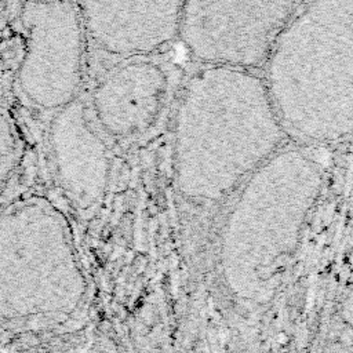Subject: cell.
I'll use <instances>...</instances> for the list:
<instances>
[{"label": "cell", "mask_w": 353, "mask_h": 353, "mask_svg": "<svg viewBox=\"0 0 353 353\" xmlns=\"http://www.w3.org/2000/svg\"><path fill=\"white\" fill-rule=\"evenodd\" d=\"M330 149L285 146L259 167L228 219L223 266L230 285L265 291L290 263L305 225L324 196Z\"/></svg>", "instance_id": "obj_2"}, {"label": "cell", "mask_w": 353, "mask_h": 353, "mask_svg": "<svg viewBox=\"0 0 353 353\" xmlns=\"http://www.w3.org/2000/svg\"><path fill=\"white\" fill-rule=\"evenodd\" d=\"M167 94V76L152 61H131L105 76L92 92L99 124L114 137L146 131L156 121Z\"/></svg>", "instance_id": "obj_8"}, {"label": "cell", "mask_w": 353, "mask_h": 353, "mask_svg": "<svg viewBox=\"0 0 353 353\" xmlns=\"http://www.w3.org/2000/svg\"><path fill=\"white\" fill-rule=\"evenodd\" d=\"M185 97L201 109L183 101L179 114L176 168L179 189L186 196L216 200L290 141L265 80L256 76L251 74L237 99L204 97L208 109L188 88Z\"/></svg>", "instance_id": "obj_3"}, {"label": "cell", "mask_w": 353, "mask_h": 353, "mask_svg": "<svg viewBox=\"0 0 353 353\" xmlns=\"http://www.w3.org/2000/svg\"><path fill=\"white\" fill-rule=\"evenodd\" d=\"M21 21L28 48L19 84L43 108L74 102L81 72V12L79 3H23Z\"/></svg>", "instance_id": "obj_6"}, {"label": "cell", "mask_w": 353, "mask_h": 353, "mask_svg": "<svg viewBox=\"0 0 353 353\" xmlns=\"http://www.w3.org/2000/svg\"><path fill=\"white\" fill-rule=\"evenodd\" d=\"M266 66L290 141L321 149L353 142V0L299 3Z\"/></svg>", "instance_id": "obj_1"}, {"label": "cell", "mask_w": 353, "mask_h": 353, "mask_svg": "<svg viewBox=\"0 0 353 353\" xmlns=\"http://www.w3.org/2000/svg\"><path fill=\"white\" fill-rule=\"evenodd\" d=\"M183 4L79 3L90 37L112 54H148L174 40L181 30Z\"/></svg>", "instance_id": "obj_7"}, {"label": "cell", "mask_w": 353, "mask_h": 353, "mask_svg": "<svg viewBox=\"0 0 353 353\" xmlns=\"http://www.w3.org/2000/svg\"><path fill=\"white\" fill-rule=\"evenodd\" d=\"M51 146L58 179L69 200L80 208L95 204L106 190L109 156L80 102L62 108L54 117Z\"/></svg>", "instance_id": "obj_9"}, {"label": "cell", "mask_w": 353, "mask_h": 353, "mask_svg": "<svg viewBox=\"0 0 353 353\" xmlns=\"http://www.w3.org/2000/svg\"><path fill=\"white\" fill-rule=\"evenodd\" d=\"M83 277L61 219L25 204L1 221V310L8 317L68 313L80 301Z\"/></svg>", "instance_id": "obj_4"}, {"label": "cell", "mask_w": 353, "mask_h": 353, "mask_svg": "<svg viewBox=\"0 0 353 353\" xmlns=\"http://www.w3.org/2000/svg\"><path fill=\"white\" fill-rule=\"evenodd\" d=\"M296 1H188L181 30L201 62L232 69L266 65Z\"/></svg>", "instance_id": "obj_5"}]
</instances>
